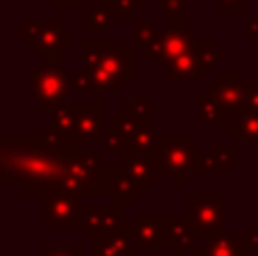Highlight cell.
<instances>
[{
	"mask_svg": "<svg viewBox=\"0 0 258 256\" xmlns=\"http://www.w3.org/2000/svg\"><path fill=\"white\" fill-rule=\"evenodd\" d=\"M16 145L3 141L0 177L5 184H21L23 193H41L45 184H54L68 172L73 159L82 154L77 143L63 141L50 132L39 136H9Z\"/></svg>",
	"mask_w": 258,
	"mask_h": 256,
	"instance_id": "6da1fadb",
	"label": "cell"
},
{
	"mask_svg": "<svg viewBox=\"0 0 258 256\" xmlns=\"http://www.w3.org/2000/svg\"><path fill=\"white\" fill-rule=\"evenodd\" d=\"M82 59L95 93L122 91V86L134 80V54L127 52L120 41H109V43L84 41Z\"/></svg>",
	"mask_w": 258,
	"mask_h": 256,
	"instance_id": "7a4b0ae2",
	"label": "cell"
},
{
	"mask_svg": "<svg viewBox=\"0 0 258 256\" xmlns=\"http://www.w3.org/2000/svg\"><path fill=\"white\" fill-rule=\"evenodd\" d=\"M41 222L45 227H73L82 225L84 207L80 195L61 188L57 184H45L41 188Z\"/></svg>",
	"mask_w": 258,
	"mask_h": 256,
	"instance_id": "3957f363",
	"label": "cell"
},
{
	"mask_svg": "<svg viewBox=\"0 0 258 256\" xmlns=\"http://www.w3.org/2000/svg\"><path fill=\"white\" fill-rule=\"evenodd\" d=\"M195 136L192 134H159L152 152L156 175H181L188 172L195 157Z\"/></svg>",
	"mask_w": 258,
	"mask_h": 256,
	"instance_id": "277c9868",
	"label": "cell"
},
{
	"mask_svg": "<svg viewBox=\"0 0 258 256\" xmlns=\"http://www.w3.org/2000/svg\"><path fill=\"white\" fill-rule=\"evenodd\" d=\"M21 34L32 48L43 54L45 61H59L66 50H71V32L63 30L59 21H23Z\"/></svg>",
	"mask_w": 258,
	"mask_h": 256,
	"instance_id": "5b68a950",
	"label": "cell"
},
{
	"mask_svg": "<svg viewBox=\"0 0 258 256\" xmlns=\"http://www.w3.org/2000/svg\"><path fill=\"white\" fill-rule=\"evenodd\" d=\"M73 89V75L63 71L59 61H43V66L32 77V95L43 104L45 111L66 102Z\"/></svg>",
	"mask_w": 258,
	"mask_h": 256,
	"instance_id": "8992f818",
	"label": "cell"
},
{
	"mask_svg": "<svg viewBox=\"0 0 258 256\" xmlns=\"http://www.w3.org/2000/svg\"><path fill=\"white\" fill-rule=\"evenodd\" d=\"M224 204L227 198L220 195H188L186 198V218L200 236H220L227 234L224 229Z\"/></svg>",
	"mask_w": 258,
	"mask_h": 256,
	"instance_id": "52a82bcc",
	"label": "cell"
},
{
	"mask_svg": "<svg viewBox=\"0 0 258 256\" xmlns=\"http://www.w3.org/2000/svg\"><path fill=\"white\" fill-rule=\"evenodd\" d=\"M104 125H102V93H95L93 102L75 104V122H73L71 141L84 145L89 141L102 143Z\"/></svg>",
	"mask_w": 258,
	"mask_h": 256,
	"instance_id": "ba28073f",
	"label": "cell"
},
{
	"mask_svg": "<svg viewBox=\"0 0 258 256\" xmlns=\"http://www.w3.org/2000/svg\"><path fill=\"white\" fill-rule=\"evenodd\" d=\"M122 218V204H111V207H84V216H82V231L86 238H98L109 231L120 227Z\"/></svg>",
	"mask_w": 258,
	"mask_h": 256,
	"instance_id": "9c48e42d",
	"label": "cell"
},
{
	"mask_svg": "<svg viewBox=\"0 0 258 256\" xmlns=\"http://www.w3.org/2000/svg\"><path fill=\"white\" fill-rule=\"evenodd\" d=\"M136 247L132 227H118L109 234L93 238V256H134Z\"/></svg>",
	"mask_w": 258,
	"mask_h": 256,
	"instance_id": "30bf717a",
	"label": "cell"
},
{
	"mask_svg": "<svg viewBox=\"0 0 258 256\" xmlns=\"http://www.w3.org/2000/svg\"><path fill=\"white\" fill-rule=\"evenodd\" d=\"M206 91H209L211 95H215L229 111H231V109L240 111V109H245V104H247L245 84L238 82L236 73H220L218 80H215L213 84H209Z\"/></svg>",
	"mask_w": 258,
	"mask_h": 256,
	"instance_id": "8fae6325",
	"label": "cell"
},
{
	"mask_svg": "<svg viewBox=\"0 0 258 256\" xmlns=\"http://www.w3.org/2000/svg\"><path fill=\"white\" fill-rule=\"evenodd\" d=\"M134 231V240L138 247H159L165 245L170 247V238H168V218H136V222L132 225Z\"/></svg>",
	"mask_w": 258,
	"mask_h": 256,
	"instance_id": "7c38bea8",
	"label": "cell"
},
{
	"mask_svg": "<svg viewBox=\"0 0 258 256\" xmlns=\"http://www.w3.org/2000/svg\"><path fill=\"white\" fill-rule=\"evenodd\" d=\"M165 80L168 82H177V80L206 82V68H204V63L197 59L195 50H192V52H186V54H181V57L168 61Z\"/></svg>",
	"mask_w": 258,
	"mask_h": 256,
	"instance_id": "4fadbf2b",
	"label": "cell"
},
{
	"mask_svg": "<svg viewBox=\"0 0 258 256\" xmlns=\"http://www.w3.org/2000/svg\"><path fill=\"white\" fill-rule=\"evenodd\" d=\"M249 240L245 238H231L227 234L211 236L204 245L195 247V256H247Z\"/></svg>",
	"mask_w": 258,
	"mask_h": 256,
	"instance_id": "5bb4252c",
	"label": "cell"
},
{
	"mask_svg": "<svg viewBox=\"0 0 258 256\" xmlns=\"http://www.w3.org/2000/svg\"><path fill=\"white\" fill-rule=\"evenodd\" d=\"M197 231L190 225L186 216L183 218H168V238H170V247H174V256H183L188 252V247H192L197 240Z\"/></svg>",
	"mask_w": 258,
	"mask_h": 256,
	"instance_id": "9a60e30c",
	"label": "cell"
},
{
	"mask_svg": "<svg viewBox=\"0 0 258 256\" xmlns=\"http://www.w3.org/2000/svg\"><path fill=\"white\" fill-rule=\"evenodd\" d=\"M122 170L141 186H152L156 179L152 154H145V152H127L125 163H122Z\"/></svg>",
	"mask_w": 258,
	"mask_h": 256,
	"instance_id": "2e32d148",
	"label": "cell"
},
{
	"mask_svg": "<svg viewBox=\"0 0 258 256\" xmlns=\"http://www.w3.org/2000/svg\"><path fill=\"white\" fill-rule=\"evenodd\" d=\"M113 18H118L113 0H93L91 9H86L82 16V27L93 32H107Z\"/></svg>",
	"mask_w": 258,
	"mask_h": 256,
	"instance_id": "e0dca14e",
	"label": "cell"
},
{
	"mask_svg": "<svg viewBox=\"0 0 258 256\" xmlns=\"http://www.w3.org/2000/svg\"><path fill=\"white\" fill-rule=\"evenodd\" d=\"M145 186L136 184L132 177L122 170V166H113V175H111V195L116 198V202H120L122 207H132L134 200L138 195H143Z\"/></svg>",
	"mask_w": 258,
	"mask_h": 256,
	"instance_id": "ac0fdd59",
	"label": "cell"
},
{
	"mask_svg": "<svg viewBox=\"0 0 258 256\" xmlns=\"http://www.w3.org/2000/svg\"><path fill=\"white\" fill-rule=\"evenodd\" d=\"M197 41L192 39V34L183 27V30H172V32H165L163 36V50H161V61H172V59L181 57L186 52H192L195 50Z\"/></svg>",
	"mask_w": 258,
	"mask_h": 256,
	"instance_id": "d6986e66",
	"label": "cell"
},
{
	"mask_svg": "<svg viewBox=\"0 0 258 256\" xmlns=\"http://www.w3.org/2000/svg\"><path fill=\"white\" fill-rule=\"evenodd\" d=\"M229 132L240 143H258V107H245L238 111L236 122H229Z\"/></svg>",
	"mask_w": 258,
	"mask_h": 256,
	"instance_id": "ffe728a7",
	"label": "cell"
},
{
	"mask_svg": "<svg viewBox=\"0 0 258 256\" xmlns=\"http://www.w3.org/2000/svg\"><path fill=\"white\" fill-rule=\"evenodd\" d=\"M197 104H200V111H197V120L200 122H227L229 109L215 95H211L209 91L197 93Z\"/></svg>",
	"mask_w": 258,
	"mask_h": 256,
	"instance_id": "44dd1931",
	"label": "cell"
},
{
	"mask_svg": "<svg viewBox=\"0 0 258 256\" xmlns=\"http://www.w3.org/2000/svg\"><path fill=\"white\" fill-rule=\"evenodd\" d=\"M156 9L165 12V32L183 30V18H186L183 0H156Z\"/></svg>",
	"mask_w": 258,
	"mask_h": 256,
	"instance_id": "7402d4cb",
	"label": "cell"
},
{
	"mask_svg": "<svg viewBox=\"0 0 258 256\" xmlns=\"http://www.w3.org/2000/svg\"><path fill=\"white\" fill-rule=\"evenodd\" d=\"M206 161H209V172L227 175L229 166L236 161V145H218L213 154H206Z\"/></svg>",
	"mask_w": 258,
	"mask_h": 256,
	"instance_id": "603a6c76",
	"label": "cell"
},
{
	"mask_svg": "<svg viewBox=\"0 0 258 256\" xmlns=\"http://www.w3.org/2000/svg\"><path fill=\"white\" fill-rule=\"evenodd\" d=\"M195 54H197V59L204 63L206 71L215 68L218 63H222L224 59H227V52L220 50L213 41H202V43H195Z\"/></svg>",
	"mask_w": 258,
	"mask_h": 256,
	"instance_id": "cb8c5ba5",
	"label": "cell"
},
{
	"mask_svg": "<svg viewBox=\"0 0 258 256\" xmlns=\"http://www.w3.org/2000/svg\"><path fill=\"white\" fill-rule=\"evenodd\" d=\"M154 36H156L154 23L136 21V27H134V48H136V50H145Z\"/></svg>",
	"mask_w": 258,
	"mask_h": 256,
	"instance_id": "d4e9b609",
	"label": "cell"
},
{
	"mask_svg": "<svg viewBox=\"0 0 258 256\" xmlns=\"http://www.w3.org/2000/svg\"><path fill=\"white\" fill-rule=\"evenodd\" d=\"M118 18H134L138 9H143V0H113Z\"/></svg>",
	"mask_w": 258,
	"mask_h": 256,
	"instance_id": "484cf974",
	"label": "cell"
},
{
	"mask_svg": "<svg viewBox=\"0 0 258 256\" xmlns=\"http://www.w3.org/2000/svg\"><path fill=\"white\" fill-rule=\"evenodd\" d=\"M82 247H50V245H45L43 249H41V256H82Z\"/></svg>",
	"mask_w": 258,
	"mask_h": 256,
	"instance_id": "4316f807",
	"label": "cell"
},
{
	"mask_svg": "<svg viewBox=\"0 0 258 256\" xmlns=\"http://www.w3.org/2000/svg\"><path fill=\"white\" fill-rule=\"evenodd\" d=\"M249 0H215L218 9H245Z\"/></svg>",
	"mask_w": 258,
	"mask_h": 256,
	"instance_id": "83f0119b",
	"label": "cell"
},
{
	"mask_svg": "<svg viewBox=\"0 0 258 256\" xmlns=\"http://www.w3.org/2000/svg\"><path fill=\"white\" fill-rule=\"evenodd\" d=\"M245 91H247L245 107H258V82H254V84H245Z\"/></svg>",
	"mask_w": 258,
	"mask_h": 256,
	"instance_id": "f1b7e54d",
	"label": "cell"
},
{
	"mask_svg": "<svg viewBox=\"0 0 258 256\" xmlns=\"http://www.w3.org/2000/svg\"><path fill=\"white\" fill-rule=\"evenodd\" d=\"M54 9H82V0H52Z\"/></svg>",
	"mask_w": 258,
	"mask_h": 256,
	"instance_id": "f546056e",
	"label": "cell"
},
{
	"mask_svg": "<svg viewBox=\"0 0 258 256\" xmlns=\"http://www.w3.org/2000/svg\"><path fill=\"white\" fill-rule=\"evenodd\" d=\"M247 36L249 41H258V18H251L249 25H247Z\"/></svg>",
	"mask_w": 258,
	"mask_h": 256,
	"instance_id": "4dcf8cb0",
	"label": "cell"
},
{
	"mask_svg": "<svg viewBox=\"0 0 258 256\" xmlns=\"http://www.w3.org/2000/svg\"><path fill=\"white\" fill-rule=\"evenodd\" d=\"M247 240H249V245H254L258 249V227H249V231H247Z\"/></svg>",
	"mask_w": 258,
	"mask_h": 256,
	"instance_id": "1f68e13d",
	"label": "cell"
},
{
	"mask_svg": "<svg viewBox=\"0 0 258 256\" xmlns=\"http://www.w3.org/2000/svg\"><path fill=\"white\" fill-rule=\"evenodd\" d=\"M254 3H256V5H258V0H254Z\"/></svg>",
	"mask_w": 258,
	"mask_h": 256,
	"instance_id": "d6a6232c",
	"label": "cell"
},
{
	"mask_svg": "<svg viewBox=\"0 0 258 256\" xmlns=\"http://www.w3.org/2000/svg\"><path fill=\"white\" fill-rule=\"evenodd\" d=\"M256 252H258V249H256Z\"/></svg>",
	"mask_w": 258,
	"mask_h": 256,
	"instance_id": "836d02e7",
	"label": "cell"
}]
</instances>
